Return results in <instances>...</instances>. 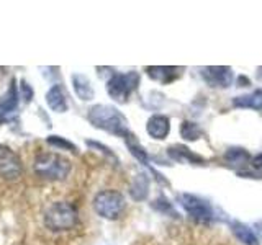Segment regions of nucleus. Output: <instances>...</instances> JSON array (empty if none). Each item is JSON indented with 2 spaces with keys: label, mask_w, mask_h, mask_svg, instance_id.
<instances>
[{
  "label": "nucleus",
  "mask_w": 262,
  "mask_h": 245,
  "mask_svg": "<svg viewBox=\"0 0 262 245\" xmlns=\"http://www.w3.org/2000/svg\"><path fill=\"white\" fill-rule=\"evenodd\" d=\"M151 206L154 211H158L161 212V214H167L170 217H179V212L176 211L174 208V204H172L166 196H159V198H156L152 203H151Z\"/></svg>",
  "instance_id": "412c9836"
},
{
  "label": "nucleus",
  "mask_w": 262,
  "mask_h": 245,
  "mask_svg": "<svg viewBox=\"0 0 262 245\" xmlns=\"http://www.w3.org/2000/svg\"><path fill=\"white\" fill-rule=\"evenodd\" d=\"M251 165L254 168H257V170H262V152L257 154V155H254V157L251 159Z\"/></svg>",
  "instance_id": "393cba45"
},
{
  "label": "nucleus",
  "mask_w": 262,
  "mask_h": 245,
  "mask_svg": "<svg viewBox=\"0 0 262 245\" xmlns=\"http://www.w3.org/2000/svg\"><path fill=\"white\" fill-rule=\"evenodd\" d=\"M85 144L90 147V149H94V151H100L105 157H108V159H112L115 163H118V159H117V155H115L113 152H112V149L110 147H106V145H103L102 142H97V141H90V139H87L85 141Z\"/></svg>",
  "instance_id": "5701e85b"
},
{
  "label": "nucleus",
  "mask_w": 262,
  "mask_h": 245,
  "mask_svg": "<svg viewBox=\"0 0 262 245\" xmlns=\"http://www.w3.org/2000/svg\"><path fill=\"white\" fill-rule=\"evenodd\" d=\"M149 194V177L144 172H139L136 177H133L129 185V196L135 201H144Z\"/></svg>",
  "instance_id": "4468645a"
},
{
  "label": "nucleus",
  "mask_w": 262,
  "mask_h": 245,
  "mask_svg": "<svg viewBox=\"0 0 262 245\" xmlns=\"http://www.w3.org/2000/svg\"><path fill=\"white\" fill-rule=\"evenodd\" d=\"M71 160L56 152L38 154L33 160V172L35 175L46 182H62L71 174Z\"/></svg>",
  "instance_id": "f03ea898"
},
{
  "label": "nucleus",
  "mask_w": 262,
  "mask_h": 245,
  "mask_svg": "<svg viewBox=\"0 0 262 245\" xmlns=\"http://www.w3.org/2000/svg\"><path fill=\"white\" fill-rule=\"evenodd\" d=\"M20 98H23L25 103H31L33 100V88L31 85L28 84L27 80H21V85H20Z\"/></svg>",
  "instance_id": "b1692460"
},
{
  "label": "nucleus",
  "mask_w": 262,
  "mask_h": 245,
  "mask_svg": "<svg viewBox=\"0 0 262 245\" xmlns=\"http://www.w3.org/2000/svg\"><path fill=\"white\" fill-rule=\"evenodd\" d=\"M46 103L48 106L56 113H64L69 108V102H68V95H66L62 85L54 84L51 88L48 90L46 93Z\"/></svg>",
  "instance_id": "f8f14e48"
},
{
  "label": "nucleus",
  "mask_w": 262,
  "mask_h": 245,
  "mask_svg": "<svg viewBox=\"0 0 262 245\" xmlns=\"http://www.w3.org/2000/svg\"><path fill=\"white\" fill-rule=\"evenodd\" d=\"M229 227H231L234 237L241 243H244V245H260L259 243V237H257L256 232H254V229H251L249 226H246L244 223H239V220H231Z\"/></svg>",
  "instance_id": "dca6fc26"
},
{
  "label": "nucleus",
  "mask_w": 262,
  "mask_h": 245,
  "mask_svg": "<svg viewBox=\"0 0 262 245\" xmlns=\"http://www.w3.org/2000/svg\"><path fill=\"white\" fill-rule=\"evenodd\" d=\"M5 70H7L5 67H0V79H2V77L5 76Z\"/></svg>",
  "instance_id": "bb28decb"
},
{
  "label": "nucleus",
  "mask_w": 262,
  "mask_h": 245,
  "mask_svg": "<svg viewBox=\"0 0 262 245\" xmlns=\"http://www.w3.org/2000/svg\"><path fill=\"white\" fill-rule=\"evenodd\" d=\"M46 142H48L49 145L56 147V149H62V151H71V152H74V154L77 152V147L74 145V144H72L71 141H68V139H64V137H61V136H48Z\"/></svg>",
  "instance_id": "4be33fe9"
},
{
  "label": "nucleus",
  "mask_w": 262,
  "mask_h": 245,
  "mask_svg": "<svg viewBox=\"0 0 262 245\" xmlns=\"http://www.w3.org/2000/svg\"><path fill=\"white\" fill-rule=\"evenodd\" d=\"M254 229H256V232L262 237V219H259L256 224H254Z\"/></svg>",
  "instance_id": "a878e982"
},
{
  "label": "nucleus",
  "mask_w": 262,
  "mask_h": 245,
  "mask_svg": "<svg viewBox=\"0 0 262 245\" xmlns=\"http://www.w3.org/2000/svg\"><path fill=\"white\" fill-rule=\"evenodd\" d=\"M234 108H248V110H262V90H254L252 93L236 96L233 100Z\"/></svg>",
  "instance_id": "a211bd4d"
},
{
  "label": "nucleus",
  "mask_w": 262,
  "mask_h": 245,
  "mask_svg": "<svg viewBox=\"0 0 262 245\" xmlns=\"http://www.w3.org/2000/svg\"><path fill=\"white\" fill-rule=\"evenodd\" d=\"M139 85V74L135 70H129L125 74L115 72L112 77L106 80V92L110 98H113L118 103H126L128 98L136 92Z\"/></svg>",
  "instance_id": "39448f33"
},
{
  "label": "nucleus",
  "mask_w": 262,
  "mask_h": 245,
  "mask_svg": "<svg viewBox=\"0 0 262 245\" xmlns=\"http://www.w3.org/2000/svg\"><path fill=\"white\" fill-rule=\"evenodd\" d=\"M167 154L172 160L180 162V163H193V165H200L205 162L202 155L192 152L190 149H187L185 145H172L167 149Z\"/></svg>",
  "instance_id": "ddd939ff"
},
{
  "label": "nucleus",
  "mask_w": 262,
  "mask_h": 245,
  "mask_svg": "<svg viewBox=\"0 0 262 245\" xmlns=\"http://www.w3.org/2000/svg\"><path fill=\"white\" fill-rule=\"evenodd\" d=\"M72 87H74V92H76V95L80 98L82 102H90L95 96L92 82H90L89 77L84 76V74H74L72 76Z\"/></svg>",
  "instance_id": "2eb2a0df"
},
{
  "label": "nucleus",
  "mask_w": 262,
  "mask_h": 245,
  "mask_svg": "<svg viewBox=\"0 0 262 245\" xmlns=\"http://www.w3.org/2000/svg\"><path fill=\"white\" fill-rule=\"evenodd\" d=\"M179 70H182V67H170V65H149V67H146L147 77L156 82H161L164 85L174 82L180 76Z\"/></svg>",
  "instance_id": "9b49d317"
},
{
  "label": "nucleus",
  "mask_w": 262,
  "mask_h": 245,
  "mask_svg": "<svg viewBox=\"0 0 262 245\" xmlns=\"http://www.w3.org/2000/svg\"><path fill=\"white\" fill-rule=\"evenodd\" d=\"M125 142H126V147L129 149V152H131V155H133L135 159H138L139 162L143 163V165H146V167H149V170H151V174L156 177V180H158L159 183H162V185H167V180L164 178V175H161L159 172H156L152 167H151V160H149V155H147V152L143 149V145L139 144L138 141H136V136H131V137H128V139H125Z\"/></svg>",
  "instance_id": "1a4fd4ad"
},
{
  "label": "nucleus",
  "mask_w": 262,
  "mask_h": 245,
  "mask_svg": "<svg viewBox=\"0 0 262 245\" xmlns=\"http://www.w3.org/2000/svg\"><path fill=\"white\" fill-rule=\"evenodd\" d=\"M146 131L152 139L164 141L170 133V119L166 114H152L146 122Z\"/></svg>",
  "instance_id": "9d476101"
},
{
  "label": "nucleus",
  "mask_w": 262,
  "mask_h": 245,
  "mask_svg": "<svg viewBox=\"0 0 262 245\" xmlns=\"http://www.w3.org/2000/svg\"><path fill=\"white\" fill-rule=\"evenodd\" d=\"M18 98H20V90L16 88V82L15 79L10 82V87L5 92V95L0 98V113L7 114V113H12L16 110L18 106Z\"/></svg>",
  "instance_id": "f3484780"
},
{
  "label": "nucleus",
  "mask_w": 262,
  "mask_h": 245,
  "mask_svg": "<svg viewBox=\"0 0 262 245\" xmlns=\"http://www.w3.org/2000/svg\"><path fill=\"white\" fill-rule=\"evenodd\" d=\"M87 119L90 121V125L97 129H102L105 133L118 136L123 139H128L131 134L128 119L125 118V114L118 111L112 105H95L89 110Z\"/></svg>",
  "instance_id": "f257e3e1"
},
{
  "label": "nucleus",
  "mask_w": 262,
  "mask_h": 245,
  "mask_svg": "<svg viewBox=\"0 0 262 245\" xmlns=\"http://www.w3.org/2000/svg\"><path fill=\"white\" fill-rule=\"evenodd\" d=\"M226 162H229L231 165H243L246 162H251V155L249 152L243 149V147H229L225 154Z\"/></svg>",
  "instance_id": "aec40b11"
},
{
  "label": "nucleus",
  "mask_w": 262,
  "mask_h": 245,
  "mask_svg": "<svg viewBox=\"0 0 262 245\" xmlns=\"http://www.w3.org/2000/svg\"><path fill=\"white\" fill-rule=\"evenodd\" d=\"M45 226L51 232L71 231L79 223V211L69 201H56L45 211Z\"/></svg>",
  "instance_id": "7ed1b4c3"
},
{
  "label": "nucleus",
  "mask_w": 262,
  "mask_h": 245,
  "mask_svg": "<svg viewBox=\"0 0 262 245\" xmlns=\"http://www.w3.org/2000/svg\"><path fill=\"white\" fill-rule=\"evenodd\" d=\"M177 203L180 206L184 208V211L190 216L193 220L196 223H202V224H208L211 220H215V209H213L211 204L200 198V196L192 194V193H182L177 196Z\"/></svg>",
  "instance_id": "423d86ee"
},
{
  "label": "nucleus",
  "mask_w": 262,
  "mask_h": 245,
  "mask_svg": "<svg viewBox=\"0 0 262 245\" xmlns=\"http://www.w3.org/2000/svg\"><path fill=\"white\" fill-rule=\"evenodd\" d=\"M94 211L98 216L108 220L118 219L126 208V200L117 190H102L94 198Z\"/></svg>",
  "instance_id": "20e7f679"
},
{
  "label": "nucleus",
  "mask_w": 262,
  "mask_h": 245,
  "mask_svg": "<svg viewBox=\"0 0 262 245\" xmlns=\"http://www.w3.org/2000/svg\"><path fill=\"white\" fill-rule=\"evenodd\" d=\"M23 174V163L10 147L0 145V178L7 182H16Z\"/></svg>",
  "instance_id": "0eeeda50"
},
{
  "label": "nucleus",
  "mask_w": 262,
  "mask_h": 245,
  "mask_svg": "<svg viewBox=\"0 0 262 245\" xmlns=\"http://www.w3.org/2000/svg\"><path fill=\"white\" fill-rule=\"evenodd\" d=\"M180 136H182L185 141L193 142V141H199V139L203 136V131L196 122L185 119V121H182V125H180Z\"/></svg>",
  "instance_id": "6ab92c4d"
},
{
  "label": "nucleus",
  "mask_w": 262,
  "mask_h": 245,
  "mask_svg": "<svg viewBox=\"0 0 262 245\" xmlns=\"http://www.w3.org/2000/svg\"><path fill=\"white\" fill-rule=\"evenodd\" d=\"M200 77L207 82L210 87L215 88H228L233 84L234 80V74L231 67H226V65H210V67H203L200 69Z\"/></svg>",
  "instance_id": "6e6552de"
}]
</instances>
